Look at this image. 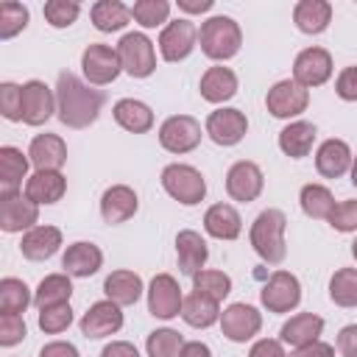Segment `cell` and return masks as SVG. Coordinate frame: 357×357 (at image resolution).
<instances>
[{
  "label": "cell",
  "mask_w": 357,
  "mask_h": 357,
  "mask_svg": "<svg viewBox=\"0 0 357 357\" xmlns=\"http://www.w3.org/2000/svg\"><path fill=\"white\" fill-rule=\"evenodd\" d=\"M64 190H67V178L59 170H36L25 181V198L33 201L36 206L39 204H56V201H61Z\"/></svg>",
  "instance_id": "cell-24"
},
{
  "label": "cell",
  "mask_w": 357,
  "mask_h": 357,
  "mask_svg": "<svg viewBox=\"0 0 357 357\" xmlns=\"http://www.w3.org/2000/svg\"><path fill=\"white\" fill-rule=\"evenodd\" d=\"M315 137H318V131H315L312 123L296 120V123H290V126H284V128L279 131V148H282V153L290 156V159H304V156L312 151Z\"/></svg>",
  "instance_id": "cell-32"
},
{
  "label": "cell",
  "mask_w": 357,
  "mask_h": 357,
  "mask_svg": "<svg viewBox=\"0 0 357 357\" xmlns=\"http://www.w3.org/2000/svg\"><path fill=\"white\" fill-rule=\"evenodd\" d=\"M28 162L31 159L20 148H14V145L0 148V195L17 192V187L28 176Z\"/></svg>",
  "instance_id": "cell-33"
},
{
  "label": "cell",
  "mask_w": 357,
  "mask_h": 357,
  "mask_svg": "<svg viewBox=\"0 0 357 357\" xmlns=\"http://www.w3.org/2000/svg\"><path fill=\"white\" fill-rule=\"evenodd\" d=\"M36 220H39V206L33 201H28L20 192L0 195V229L6 234L28 231L36 226Z\"/></svg>",
  "instance_id": "cell-16"
},
{
  "label": "cell",
  "mask_w": 357,
  "mask_h": 357,
  "mask_svg": "<svg viewBox=\"0 0 357 357\" xmlns=\"http://www.w3.org/2000/svg\"><path fill=\"white\" fill-rule=\"evenodd\" d=\"M248 357H287V354H284V349H282L279 340H273V337H262V340H257V343L251 346Z\"/></svg>",
  "instance_id": "cell-51"
},
{
  "label": "cell",
  "mask_w": 357,
  "mask_h": 357,
  "mask_svg": "<svg viewBox=\"0 0 357 357\" xmlns=\"http://www.w3.org/2000/svg\"><path fill=\"white\" fill-rule=\"evenodd\" d=\"M351 254H354V259H357V240L351 243Z\"/></svg>",
  "instance_id": "cell-58"
},
{
  "label": "cell",
  "mask_w": 357,
  "mask_h": 357,
  "mask_svg": "<svg viewBox=\"0 0 357 357\" xmlns=\"http://www.w3.org/2000/svg\"><path fill=\"white\" fill-rule=\"evenodd\" d=\"M61 245V231L56 226H33L22 234V243H20V251L25 259L31 262H42V259H50Z\"/></svg>",
  "instance_id": "cell-23"
},
{
  "label": "cell",
  "mask_w": 357,
  "mask_h": 357,
  "mask_svg": "<svg viewBox=\"0 0 357 357\" xmlns=\"http://www.w3.org/2000/svg\"><path fill=\"white\" fill-rule=\"evenodd\" d=\"M45 20L53 25V28H70L78 14H81V6L75 0H47L45 8H42Z\"/></svg>",
  "instance_id": "cell-45"
},
{
  "label": "cell",
  "mask_w": 357,
  "mask_h": 357,
  "mask_svg": "<svg viewBox=\"0 0 357 357\" xmlns=\"http://www.w3.org/2000/svg\"><path fill=\"white\" fill-rule=\"evenodd\" d=\"M321 332H324V318L321 315H315V312H298V315H293L279 329V337H282V343H290L293 349H301V346L318 343V335Z\"/></svg>",
  "instance_id": "cell-26"
},
{
  "label": "cell",
  "mask_w": 357,
  "mask_h": 357,
  "mask_svg": "<svg viewBox=\"0 0 357 357\" xmlns=\"http://www.w3.org/2000/svg\"><path fill=\"white\" fill-rule=\"evenodd\" d=\"M181 304H184V296H181L178 282L170 273H156L148 287V312L153 318L170 321L181 315Z\"/></svg>",
  "instance_id": "cell-10"
},
{
  "label": "cell",
  "mask_w": 357,
  "mask_h": 357,
  "mask_svg": "<svg viewBox=\"0 0 357 357\" xmlns=\"http://www.w3.org/2000/svg\"><path fill=\"white\" fill-rule=\"evenodd\" d=\"M176 257H178V271L184 276H195L198 271H204L206 257H209L206 240L192 229L178 231L176 234Z\"/></svg>",
  "instance_id": "cell-21"
},
{
  "label": "cell",
  "mask_w": 357,
  "mask_h": 357,
  "mask_svg": "<svg viewBox=\"0 0 357 357\" xmlns=\"http://www.w3.org/2000/svg\"><path fill=\"white\" fill-rule=\"evenodd\" d=\"M335 92H337L340 100H349V103L357 100V67H346V70L337 75Z\"/></svg>",
  "instance_id": "cell-49"
},
{
  "label": "cell",
  "mask_w": 357,
  "mask_h": 357,
  "mask_svg": "<svg viewBox=\"0 0 357 357\" xmlns=\"http://www.w3.org/2000/svg\"><path fill=\"white\" fill-rule=\"evenodd\" d=\"M181 357H212V349L201 340H192V343H184V351Z\"/></svg>",
  "instance_id": "cell-56"
},
{
  "label": "cell",
  "mask_w": 357,
  "mask_h": 357,
  "mask_svg": "<svg viewBox=\"0 0 357 357\" xmlns=\"http://www.w3.org/2000/svg\"><path fill=\"white\" fill-rule=\"evenodd\" d=\"M332 75V56L324 47H304L293 61V81L304 89L326 84Z\"/></svg>",
  "instance_id": "cell-11"
},
{
  "label": "cell",
  "mask_w": 357,
  "mask_h": 357,
  "mask_svg": "<svg viewBox=\"0 0 357 357\" xmlns=\"http://www.w3.org/2000/svg\"><path fill=\"white\" fill-rule=\"evenodd\" d=\"M181 318H184L190 326H195V329H206V326H212L215 321H220V307H218V301H212L209 296L192 290L190 296H184Z\"/></svg>",
  "instance_id": "cell-34"
},
{
  "label": "cell",
  "mask_w": 357,
  "mask_h": 357,
  "mask_svg": "<svg viewBox=\"0 0 357 357\" xmlns=\"http://www.w3.org/2000/svg\"><path fill=\"white\" fill-rule=\"evenodd\" d=\"M81 335L84 337H89V340H100V337H106V335H114V332H120L123 329V312H120V304H114V301H95L86 312H84V318H81Z\"/></svg>",
  "instance_id": "cell-17"
},
{
  "label": "cell",
  "mask_w": 357,
  "mask_h": 357,
  "mask_svg": "<svg viewBox=\"0 0 357 357\" xmlns=\"http://www.w3.org/2000/svg\"><path fill=\"white\" fill-rule=\"evenodd\" d=\"M70 324H73V307H70V301L39 310V329H42L45 335H59V332H64Z\"/></svg>",
  "instance_id": "cell-44"
},
{
  "label": "cell",
  "mask_w": 357,
  "mask_h": 357,
  "mask_svg": "<svg viewBox=\"0 0 357 357\" xmlns=\"http://www.w3.org/2000/svg\"><path fill=\"white\" fill-rule=\"evenodd\" d=\"M103 92L84 84L70 70L59 73L56 81V114L67 128H86L98 120L103 106Z\"/></svg>",
  "instance_id": "cell-1"
},
{
  "label": "cell",
  "mask_w": 357,
  "mask_h": 357,
  "mask_svg": "<svg viewBox=\"0 0 357 357\" xmlns=\"http://www.w3.org/2000/svg\"><path fill=\"white\" fill-rule=\"evenodd\" d=\"M337 351L343 357H357V324H349L337 335Z\"/></svg>",
  "instance_id": "cell-50"
},
{
  "label": "cell",
  "mask_w": 357,
  "mask_h": 357,
  "mask_svg": "<svg viewBox=\"0 0 357 357\" xmlns=\"http://www.w3.org/2000/svg\"><path fill=\"white\" fill-rule=\"evenodd\" d=\"M148 357H181L184 351V337L176 329H153L145 340Z\"/></svg>",
  "instance_id": "cell-40"
},
{
  "label": "cell",
  "mask_w": 357,
  "mask_h": 357,
  "mask_svg": "<svg viewBox=\"0 0 357 357\" xmlns=\"http://www.w3.org/2000/svg\"><path fill=\"white\" fill-rule=\"evenodd\" d=\"M198 42L204 56H209L212 61H226L231 56H237L240 45H243V31L231 17H209L201 31H198Z\"/></svg>",
  "instance_id": "cell-3"
},
{
  "label": "cell",
  "mask_w": 357,
  "mask_h": 357,
  "mask_svg": "<svg viewBox=\"0 0 357 357\" xmlns=\"http://www.w3.org/2000/svg\"><path fill=\"white\" fill-rule=\"evenodd\" d=\"M201 98L209 100V103H223V100H231L237 95V75L234 70L229 67H209L204 75H201Z\"/></svg>",
  "instance_id": "cell-28"
},
{
  "label": "cell",
  "mask_w": 357,
  "mask_h": 357,
  "mask_svg": "<svg viewBox=\"0 0 357 357\" xmlns=\"http://www.w3.org/2000/svg\"><path fill=\"white\" fill-rule=\"evenodd\" d=\"M351 184L357 187V156H354V162H351Z\"/></svg>",
  "instance_id": "cell-57"
},
{
  "label": "cell",
  "mask_w": 357,
  "mask_h": 357,
  "mask_svg": "<svg viewBox=\"0 0 357 357\" xmlns=\"http://www.w3.org/2000/svg\"><path fill=\"white\" fill-rule=\"evenodd\" d=\"M0 112L11 123L22 120V86H17L11 81L0 84Z\"/></svg>",
  "instance_id": "cell-46"
},
{
  "label": "cell",
  "mask_w": 357,
  "mask_h": 357,
  "mask_svg": "<svg viewBox=\"0 0 357 357\" xmlns=\"http://www.w3.org/2000/svg\"><path fill=\"white\" fill-rule=\"evenodd\" d=\"M284 229H287V218L282 209H262L254 223H251V245L259 254L262 262L268 265H282L287 257V245H284Z\"/></svg>",
  "instance_id": "cell-2"
},
{
  "label": "cell",
  "mask_w": 357,
  "mask_h": 357,
  "mask_svg": "<svg viewBox=\"0 0 357 357\" xmlns=\"http://www.w3.org/2000/svg\"><path fill=\"white\" fill-rule=\"evenodd\" d=\"M298 204H301L304 215L312 220H329V215L335 209V198H332L329 187H324V184H304L298 192Z\"/></svg>",
  "instance_id": "cell-37"
},
{
  "label": "cell",
  "mask_w": 357,
  "mask_h": 357,
  "mask_svg": "<svg viewBox=\"0 0 357 357\" xmlns=\"http://www.w3.org/2000/svg\"><path fill=\"white\" fill-rule=\"evenodd\" d=\"M112 114H114L117 126L126 128V131H131V134H145V131L153 128V112H151V106L142 103V100L123 98V100L114 103Z\"/></svg>",
  "instance_id": "cell-31"
},
{
  "label": "cell",
  "mask_w": 357,
  "mask_h": 357,
  "mask_svg": "<svg viewBox=\"0 0 357 357\" xmlns=\"http://www.w3.org/2000/svg\"><path fill=\"white\" fill-rule=\"evenodd\" d=\"M329 298L337 307H357V268H340L332 273Z\"/></svg>",
  "instance_id": "cell-39"
},
{
  "label": "cell",
  "mask_w": 357,
  "mask_h": 357,
  "mask_svg": "<svg viewBox=\"0 0 357 357\" xmlns=\"http://www.w3.org/2000/svg\"><path fill=\"white\" fill-rule=\"evenodd\" d=\"M259 301L268 312H276V315L290 312L301 301V284L290 271H273L265 287L259 290Z\"/></svg>",
  "instance_id": "cell-6"
},
{
  "label": "cell",
  "mask_w": 357,
  "mask_h": 357,
  "mask_svg": "<svg viewBox=\"0 0 357 357\" xmlns=\"http://www.w3.org/2000/svg\"><path fill=\"white\" fill-rule=\"evenodd\" d=\"M178 8L187 14H204L212 8V0H178Z\"/></svg>",
  "instance_id": "cell-55"
},
{
  "label": "cell",
  "mask_w": 357,
  "mask_h": 357,
  "mask_svg": "<svg viewBox=\"0 0 357 357\" xmlns=\"http://www.w3.org/2000/svg\"><path fill=\"white\" fill-rule=\"evenodd\" d=\"M204 229L215 240H237L243 231V220L231 204H212L204 215Z\"/></svg>",
  "instance_id": "cell-25"
},
{
  "label": "cell",
  "mask_w": 357,
  "mask_h": 357,
  "mask_svg": "<svg viewBox=\"0 0 357 357\" xmlns=\"http://www.w3.org/2000/svg\"><path fill=\"white\" fill-rule=\"evenodd\" d=\"M81 70H84V78L95 86H106L112 84L123 67H120V56H117V47H109V45H89L84 53H81Z\"/></svg>",
  "instance_id": "cell-7"
},
{
  "label": "cell",
  "mask_w": 357,
  "mask_h": 357,
  "mask_svg": "<svg viewBox=\"0 0 357 357\" xmlns=\"http://www.w3.org/2000/svg\"><path fill=\"white\" fill-rule=\"evenodd\" d=\"M206 134L215 145H223V148H231L237 145L245 131H248V120L240 109H215L209 117H206Z\"/></svg>",
  "instance_id": "cell-15"
},
{
  "label": "cell",
  "mask_w": 357,
  "mask_h": 357,
  "mask_svg": "<svg viewBox=\"0 0 357 357\" xmlns=\"http://www.w3.org/2000/svg\"><path fill=\"white\" fill-rule=\"evenodd\" d=\"M137 206H139L137 192L128 184H112L100 195V215L109 226H117V223H126L128 218H134Z\"/></svg>",
  "instance_id": "cell-20"
},
{
  "label": "cell",
  "mask_w": 357,
  "mask_h": 357,
  "mask_svg": "<svg viewBox=\"0 0 357 357\" xmlns=\"http://www.w3.org/2000/svg\"><path fill=\"white\" fill-rule=\"evenodd\" d=\"M192 290H198V293H204V296H209L212 301L220 304L231 293V279L223 271H198L192 276Z\"/></svg>",
  "instance_id": "cell-41"
},
{
  "label": "cell",
  "mask_w": 357,
  "mask_h": 357,
  "mask_svg": "<svg viewBox=\"0 0 357 357\" xmlns=\"http://www.w3.org/2000/svg\"><path fill=\"white\" fill-rule=\"evenodd\" d=\"M315 167L324 178H340L351 167V148L343 139L321 142V148L315 153Z\"/></svg>",
  "instance_id": "cell-27"
},
{
  "label": "cell",
  "mask_w": 357,
  "mask_h": 357,
  "mask_svg": "<svg viewBox=\"0 0 357 357\" xmlns=\"http://www.w3.org/2000/svg\"><path fill=\"white\" fill-rule=\"evenodd\" d=\"M265 106H268V112H271L273 117L290 120V117H298L301 112H307V106H310V92H307L301 84L284 78V81H276V84L268 89Z\"/></svg>",
  "instance_id": "cell-9"
},
{
  "label": "cell",
  "mask_w": 357,
  "mask_h": 357,
  "mask_svg": "<svg viewBox=\"0 0 357 357\" xmlns=\"http://www.w3.org/2000/svg\"><path fill=\"white\" fill-rule=\"evenodd\" d=\"M117 56H120V67L131 78H148L156 70L153 42L145 33H126L117 42Z\"/></svg>",
  "instance_id": "cell-5"
},
{
  "label": "cell",
  "mask_w": 357,
  "mask_h": 357,
  "mask_svg": "<svg viewBox=\"0 0 357 357\" xmlns=\"http://www.w3.org/2000/svg\"><path fill=\"white\" fill-rule=\"evenodd\" d=\"M262 187H265V176H262L259 165H254V162L240 159V162H234V165L229 167V173H226V192H229L234 201H240V204L257 201L259 192H262Z\"/></svg>",
  "instance_id": "cell-12"
},
{
  "label": "cell",
  "mask_w": 357,
  "mask_h": 357,
  "mask_svg": "<svg viewBox=\"0 0 357 357\" xmlns=\"http://www.w3.org/2000/svg\"><path fill=\"white\" fill-rule=\"evenodd\" d=\"M329 226L337 231H357V201H343L335 204L332 215H329Z\"/></svg>",
  "instance_id": "cell-48"
},
{
  "label": "cell",
  "mask_w": 357,
  "mask_h": 357,
  "mask_svg": "<svg viewBox=\"0 0 357 357\" xmlns=\"http://www.w3.org/2000/svg\"><path fill=\"white\" fill-rule=\"evenodd\" d=\"M28 335L25 329V321L22 315H8V312H0V346H17L22 337Z\"/></svg>",
  "instance_id": "cell-47"
},
{
  "label": "cell",
  "mask_w": 357,
  "mask_h": 357,
  "mask_svg": "<svg viewBox=\"0 0 357 357\" xmlns=\"http://www.w3.org/2000/svg\"><path fill=\"white\" fill-rule=\"evenodd\" d=\"M220 329L231 343H245L262 329V315L251 304H229L220 312Z\"/></svg>",
  "instance_id": "cell-13"
},
{
  "label": "cell",
  "mask_w": 357,
  "mask_h": 357,
  "mask_svg": "<svg viewBox=\"0 0 357 357\" xmlns=\"http://www.w3.org/2000/svg\"><path fill=\"white\" fill-rule=\"evenodd\" d=\"M39 357H81V354H78V349H75L73 343H67V340H53V343H45V346H42Z\"/></svg>",
  "instance_id": "cell-52"
},
{
  "label": "cell",
  "mask_w": 357,
  "mask_h": 357,
  "mask_svg": "<svg viewBox=\"0 0 357 357\" xmlns=\"http://www.w3.org/2000/svg\"><path fill=\"white\" fill-rule=\"evenodd\" d=\"M56 112V95L45 81H28L22 84V123L25 126H42Z\"/></svg>",
  "instance_id": "cell-18"
},
{
  "label": "cell",
  "mask_w": 357,
  "mask_h": 357,
  "mask_svg": "<svg viewBox=\"0 0 357 357\" xmlns=\"http://www.w3.org/2000/svg\"><path fill=\"white\" fill-rule=\"evenodd\" d=\"M162 187L170 198H176L184 206H195L206 195V181H204L201 170H195L192 165H178V162H173L162 170Z\"/></svg>",
  "instance_id": "cell-4"
},
{
  "label": "cell",
  "mask_w": 357,
  "mask_h": 357,
  "mask_svg": "<svg viewBox=\"0 0 357 357\" xmlns=\"http://www.w3.org/2000/svg\"><path fill=\"white\" fill-rule=\"evenodd\" d=\"M28 304H33V296L28 290V284L22 279H14V276H6L0 282V312H8V315H22L28 310Z\"/></svg>",
  "instance_id": "cell-38"
},
{
  "label": "cell",
  "mask_w": 357,
  "mask_h": 357,
  "mask_svg": "<svg viewBox=\"0 0 357 357\" xmlns=\"http://www.w3.org/2000/svg\"><path fill=\"white\" fill-rule=\"evenodd\" d=\"M201 142V123L190 114H173L159 126V145L170 153H190Z\"/></svg>",
  "instance_id": "cell-8"
},
{
  "label": "cell",
  "mask_w": 357,
  "mask_h": 357,
  "mask_svg": "<svg viewBox=\"0 0 357 357\" xmlns=\"http://www.w3.org/2000/svg\"><path fill=\"white\" fill-rule=\"evenodd\" d=\"M103 265V251L95 245V243H86V240H78L73 243L64 257H61V268L67 276H75V279H89L100 271Z\"/></svg>",
  "instance_id": "cell-19"
},
{
  "label": "cell",
  "mask_w": 357,
  "mask_h": 357,
  "mask_svg": "<svg viewBox=\"0 0 357 357\" xmlns=\"http://www.w3.org/2000/svg\"><path fill=\"white\" fill-rule=\"evenodd\" d=\"M28 159L36 170H59L67 162V145L59 134H36L28 148Z\"/></svg>",
  "instance_id": "cell-22"
},
{
  "label": "cell",
  "mask_w": 357,
  "mask_h": 357,
  "mask_svg": "<svg viewBox=\"0 0 357 357\" xmlns=\"http://www.w3.org/2000/svg\"><path fill=\"white\" fill-rule=\"evenodd\" d=\"M293 22L301 33H324L332 22V6L326 0H298L293 8Z\"/></svg>",
  "instance_id": "cell-30"
},
{
  "label": "cell",
  "mask_w": 357,
  "mask_h": 357,
  "mask_svg": "<svg viewBox=\"0 0 357 357\" xmlns=\"http://www.w3.org/2000/svg\"><path fill=\"white\" fill-rule=\"evenodd\" d=\"M198 42V28L190 20H173L165 25V31L159 33V53L165 61H181L192 53Z\"/></svg>",
  "instance_id": "cell-14"
},
{
  "label": "cell",
  "mask_w": 357,
  "mask_h": 357,
  "mask_svg": "<svg viewBox=\"0 0 357 357\" xmlns=\"http://www.w3.org/2000/svg\"><path fill=\"white\" fill-rule=\"evenodd\" d=\"M100 357H139V351H137V346L128 343V340H114V343H109V346L100 351Z\"/></svg>",
  "instance_id": "cell-53"
},
{
  "label": "cell",
  "mask_w": 357,
  "mask_h": 357,
  "mask_svg": "<svg viewBox=\"0 0 357 357\" xmlns=\"http://www.w3.org/2000/svg\"><path fill=\"white\" fill-rule=\"evenodd\" d=\"M167 14H170V3L167 0H137L131 6V17L142 28H156V25L167 22Z\"/></svg>",
  "instance_id": "cell-42"
},
{
  "label": "cell",
  "mask_w": 357,
  "mask_h": 357,
  "mask_svg": "<svg viewBox=\"0 0 357 357\" xmlns=\"http://www.w3.org/2000/svg\"><path fill=\"white\" fill-rule=\"evenodd\" d=\"M28 8L22 3H14V0H6L0 3V39H11L17 36L25 25H28Z\"/></svg>",
  "instance_id": "cell-43"
},
{
  "label": "cell",
  "mask_w": 357,
  "mask_h": 357,
  "mask_svg": "<svg viewBox=\"0 0 357 357\" xmlns=\"http://www.w3.org/2000/svg\"><path fill=\"white\" fill-rule=\"evenodd\" d=\"M70 296H73L70 276L67 273H50L33 290V307L45 310V307H53V304H64V301H70Z\"/></svg>",
  "instance_id": "cell-35"
},
{
  "label": "cell",
  "mask_w": 357,
  "mask_h": 357,
  "mask_svg": "<svg viewBox=\"0 0 357 357\" xmlns=\"http://www.w3.org/2000/svg\"><path fill=\"white\" fill-rule=\"evenodd\" d=\"M89 14H92V25L98 31H103V33L120 31L131 20V8H126L120 0H98Z\"/></svg>",
  "instance_id": "cell-36"
},
{
  "label": "cell",
  "mask_w": 357,
  "mask_h": 357,
  "mask_svg": "<svg viewBox=\"0 0 357 357\" xmlns=\"http://www.w3.org/2000/svg\"><path fill=\"white\" fill-rule=\"evenodd\" d=\"M290 357H335V349L329 346V343H310V346H301V349H296Z\"/></svg>",
  "instance_id": "cell-54"
},
{
  "label": "cell",
  "mask_w": 357,
  "mask_h": 357,
  "mask_svg": "<svg viewBox=\"0 0 357 357\" xmlns=\"http://www.w3.org/2000/svg\"><path fill=\"white\" fill-rule=\"evenodd\" d=\"M142 279L139 273L134 271H112L103 282V293L109 301L120 304V307H128V304H137L139 296H142Z\"/></svg>",
  "instance_id": "cell-29"
}]
</instances>
